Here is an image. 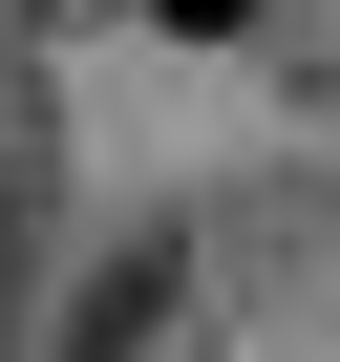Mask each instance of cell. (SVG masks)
<instances>
[{"label":"cell","instance_id":"1","mask_svg":"<svg viewBox=\"0 0 340 362\" xmlns=\"http://www.w3.org/2000/svg\"><path fill=\"white\" fill-rule=\"evenodd\" d=\"M149 22H192V43H234V22H255V0H149Z\"/></svg>","mask_w":340,"mask_h":362}]
</instances>
